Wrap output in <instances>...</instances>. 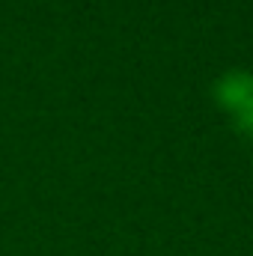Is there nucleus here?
Masks as SVG:
<instances>
[{"mask_svg": "<svg viewBox=\"0 0 253 256\" xmlns=\"http://www.w3.org/2000/svg\"><path fill=\"white\" fill-rule=\"evenodd\" d=\"M232 122H236V128H238V131H244V134H250V137H253V90L244 96V102L236 108Z\"/></svg>", "mask_w": 253, "mask_h": 256, "instance_id": "obj_2", "label": "nucleus"}, {"mask_svg": "<svg viewBox=\"0 0 253 256\" xmlns=\"http://www.w3.org/2000/svg\"><path fill=\"white\" fill-rule=\"evenodd\" d=\"M250 90H253V74L236 68V72H226L224 78H218V84H214V102H218L220 110H226L232 116L236 108L244 102V96Z\"/></svg>", "mask_w": 253, "mask_h": 256, "instance_id": "obj_1", "label": "nucleus"}]
</instances>
